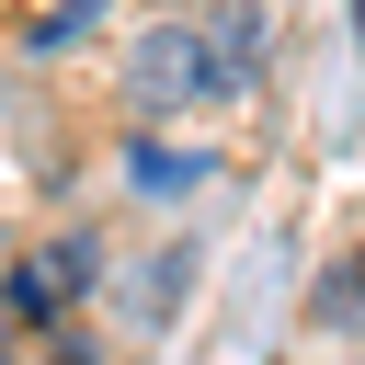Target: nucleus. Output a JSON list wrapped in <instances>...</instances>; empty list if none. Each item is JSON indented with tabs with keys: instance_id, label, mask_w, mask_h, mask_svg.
<instances>
[{
	"instance_id": "7",
	"label": "nucleus",
	"mask_w": 365,
	"mask_h": 365,
	"mask_svg": "<svg viewBox=\"0 0 365 365\" xmlns=\"http://www.w3.org/2000/svg\"><path fill=\"white\" fill-rule=\"evenodd\" d=\"M354 23H365V0H354Z\"/></svg>"
},
{
	"instance_id": "4",
	"label": "nucleus",
	"mask_w": 365,
	"mask_h": 365,
	"mask_svg": "<svg viewBox=\"0 0 365 365\" xmlns=\"http://www.w3.org/2000/svg\"><path fill=\"white\" fill-rule=\"evenodd\" d=\"M125 171H137V194H148V205H160V194H194V182H205V160H194V148H160V137H148V148H137Z\"/></svg>"
},
{
	"instance_id": "1",
	"label": "nucleus",
	"mask_w": 365,
	"mask_h": 365,
	"mask_svg": "<svg viewBox=\"0 0 365 365\" xmlns=\"http://www.w3.org/2000/svg\"><path fill=\"white\" fill-rule=\"evenodd\" d=\"M125 103H137V114H194V103H217L205 23H148V34L125 46Z\"/></svg>"
},
{
	"instance_id": "2",
	"label": "nucleus",
	"mask_w": 365,
	"mask_h": 365,
	"mask_svg": "<svg viewBox=\"0 0 365 365\" xmlns=\"http://www.w3.org/2000/svg\"><path fill=\"white\" fill-rule=\"evenodd\" d=\"M91 262H103V251H91L80 228H68V240H46V251L11 274V308H23V319H46L57 297H91Z\"/></svg>"
},
{
	"instance_id": "3",
	"label": "nucleus",
	"mask_w": 365,
	"mask_h": 365,
	"mask_svg": "<svg viewBox=\"0 0 365 365\" xmlns=\"http://www.w3.org/2000/svg\"><path fill=\"white\" fill-rule=\"evenodd\" d=\"M262 46H274V34H262V11H251V0H228V11L205 23V57H217V91H240V80L262 68Z\"/></svg>"
},
{
	"instance_id": "5",
	"label": "nucleus",
	"mask_w": 365,
	"mask_h": 365,
	"mask_svg": "<svg viewBox=\"0 0 365 365\" xmlns=\"http://www.w3.org/2000/svg\"><path fill=\"white\" fill-rule=\"evenodd\" d=\"M308 319H365V251H354V262H331V285L308 297Z\"/></svg>"
},
{
	"instance_id": "6",
	"label": "nucleus",
	"mask_w": 365,
	"mask_h": 365,
	"mask_svg": "<svg viewBox=\"0 0 365 365\" xmlns=\"http://www.w3.org/2000/svg\"><path fill=\"white\" fill-rule=\"evenodd\" d=\"M91 11H103V0H57V11H34V46H68V34H91Z\"/></svg>"
}]
</instances>
